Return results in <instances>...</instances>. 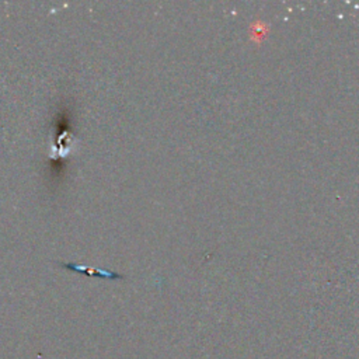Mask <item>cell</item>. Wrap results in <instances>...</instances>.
Here are the masks:
<instances>
[{
  "instance_id": "6da1fadb",
  "label": "cell",
  "mask_w": 359,
  "mask_h": 359,
  "mask_svg": "<svg viewBox=\"0 0 359 359\" xmlns=\"http://www.w3.org/2000/svg\"><path fill=\"white\" fill-rule=\"evenodd\" d=\"M60 265L63 268L69 269V271L84 273L87 276H98V278H107V279H121V278H123L122 275H119L116 272H111V271H107V269H100V268H94V266H88V265H83V264L62 262Z\"/></svg>"
}]
</instances>
